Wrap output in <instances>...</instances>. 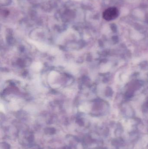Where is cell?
Segmentation results:
<instances>
[{"mask_svg":"<svg viewBox=\"0 0 148 149\" xmlns=\"http://www.w3.org/2000/svg\"><path fill=\"white\" fill-rule=\"evenodd\" d=\"M119 15V11L116 8L111 7L104 11L103 14V18L107 21H111L116 19Z\"/></svg>","mask_w":148,"mask_h":149,"instance_id":"obj_1","label":"cell"}]
</instances>
